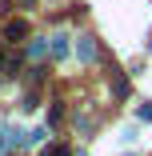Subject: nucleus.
I'll list each match as a JSON object with an SVG mask.
<instances>
[{"label":"nucleus","mask_w":152,"mask_h":156,"mask_svg":"<svg viewBox=\"0 0 152 156\" xmlns=\"http://www.w3.org/2000/svg\"><path fill=\"white\" fill-rule=\"evenodd\" d=\"M76 60H80V64H92V60H96V40L92 36H80L76 40Z\"/></svg>","instance_id":"f257e3e1"},{"label":"nucleus","mask_w":152,"mask_h":156,"mask_svg":"<svg viewBox=\"0 0 152 156\" xmlns=\"http://www.w3.org/2000/svg\"><path fill=\"white\" fill-rule=\"evenodd\" d=\"M24 36H28V20H8L4 40H8V44H16V40H24Z\"/></svg>","instance_id":"f03ea898"},{"label":"nucleus","mask_w":152,"mask_h":156,"mask_svg":"<svg viewBox=\"0 0 152 156\" xmlns=\"http://www.w3.org/2000/svg\"><path fill=\"white\" fill-rule=\"evenodd\" d=\"M112 92H116L120 100L128 96V76H124V72H112Z\"/></svg>","instance_id":"7ed1b4c3"},{"label":"nucleus","mask_w":152,"mask_h":156,"mask_svg":"<svg viewBox=\"0 0 152 156\" xmlns=\"http://www.w3.org/2000/svg\"><path fill=\"white\" fill-rule=\"evenodd\" d=\"M52 56H56V60L68 56V36H52Z\"/></svg>","instance_id":"20e7f679"},{"label":"nucleus","mask_w":152,"mask_h":156,"mask_svg":"<svg viewBox=\"0 0 152 156\" xmlns=\"http://www.w3.org/2000/svg\"><path fill=\"white\" fill-rule=\"evenodd\" d=\"M60 120H64V104H52L48 108V124H60Z\"/></svg>","instance_id":"39448f33"},{"label":"nucleus","mask_w":152,"mask_h":156,"mask_svg":"<svg viewBox=\"0 0 152 156\" xmlns=\"http://www.w3.org/2000/svg\"><path fill=\"white\" fill-rule=\"evenodd\" d=\"M136 120H140V124H152V104H140V108H136Z\"/></svg>","instance_id":"423d86ee"},{"label":"nucleus","mask_w":152,"mask_h":156,"mask_svg":"<svg viewBox=\"0 0 152 156\" xmlns=\"http://www.w3.org/2000/svg\"><path fill=\"white\" fill-rule=\"evenodd\" d=\"M8 144H12V128H0V152H8Z\"/></svg>","instance_id":"0eeeda50"},{"label":"nucleus","mask_w":152,"mask_h":156,"mask_svg":"<svg viewBox=\"0 0 152 156\" xmlns=\"http://www.w3.org/2000/svg\"><path fill=\"white\" fill-rule=\"evenodd\" d=\"M44 156H72L64 144H52V148H44Z\"/></svg>","instance_id":"6e6552de"},{"label":"nucleus","mask_w":152,"mask_h":156,"mask_svg":"<svg viewBox=\"0 0 152 156\" xmlns=\"http://www.w3.org/2000/svg\"><path fill=\"white\" fill-rule=\"evenodd\" d=\"M28 56H44V40H32V44H28Z\"/></svg>","instance_id":"1a4fd4ad"},{"label":"nucleus","mask_w":152,"mask_h":156,"mask_svg":"<svg viewBox=\"0 0 152 156\" xmlns=\"http://www.w3.org/2000/svg\"><path fill=\"white\" fill-rule=\"evenodd\" d=\"M44 136H48V128H36V132H28V144H40Z\"/></svg>","instance_id":"9d476101"},{"label":"nucleus","mask_w":152,"mask_h":156,"mask_svg":"<svg viewBox=\"0 0 152 156\" xmlns=\"http://www.w3.org/2000/svg\"><path fill=\"white\" fill-rule=\"evenodd\" d=\"M76 156H88V152H76Z\"/></svg>","instance_id":"9b49d317"}]
</instances>
